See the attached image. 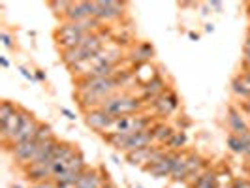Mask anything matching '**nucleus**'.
<instances>
[{"label": "nucleus", "mask_w": 250, "mask_h": 188, "mask_svg": "<svg viewBox=\"0 0 250 188\" xmlns=\"http://www.w3.org/2000/svg\"><path fill=\"white\" fill-rule=\"evenodd\" d=\"M19 107L17 105H13L10 100H4L2 104H0V123H6L10 117H12L13 113L17 111Z\"/></svg>", "instance_id": "obj_22"}, {"label": "nucleus", "mask_w": 250, "mask_h": 188, "mask_svg": "<svg viewBox=\"0 0 250 188\" xmlns=\"http://www.w3.org/2000/svg\"><path fill=\"white\" fill-rule=\"evenodd\" d=\"M188 36L192 38V40H198V38H200V36H198V34H196V32H190V34H188Z\"/></svg>", "instance_id": "obj_37"}, {"label": "nucleus", "mask_w": 250, "mask_h": 188, "mask_svg": "<svg viewBox=\"0 0 250 188\" xmlns=\"http://www.w3.org/2000/svg\"><path fill=\"white\" fill-rule=\"evenodd\" d=\"M0 64H2L4 68H8V66H10V63H8V59H6V57H0Z\"/></svg>", "instance_id": "obj_32"}, {"label": "nucleus", "mask_w": 250, "mask_h": 188, "mask_svg": "<svg viewBox=\"0 0 250 188\" xmlns=\"http://www.w3.org/2000/svg\"><path fill=\"white\" fill-rule=\"evenodd\" d=\"M105 113H109L111 117H126V115H134L141 109V104L136 98L130 96H109L102 102V107Z\"/></svg>", "instance_id": "obj_1"}, {"label": "nucleus", "mask_w": 250, "mask_h": 188, "mask_svg": "<svg viewBox=\"0 0 250 188\" xmlns=\"http://www.w3.org/2000/svg\"><path fill=\"white\" fill-rule=\"evenodd\" d=\"M150 152H152V147H145V149H138L134 152H128L126 154V160L132 166H141V167H147L150 160Z\"/></svg>", "instance_id": "obj_12"}, {"label": "nucleus", "mask_w": 250, "mask_h": 188, "mask_svg": "<svg viewBox=\"0 0 250 188\" xmlns=\"http://www.w3.org/2000/svg\"><path fill=\"white\" fill-rule=\"evenodd\" d=\"M36 79L38 81H45V74L42 70H36Z\"/></svg>", "instance_id": "obj_31"}, {"label": "nucleus", "mask_w": 250, "mask_h": 188, "mask_svg": "<svg viewBox=\"0 0 250 188\" xmlns=\"http://www.w3.org/2000/svg\"><path fill=\"white\" fill-rule=\"evenodd\" d=\"M61 113L66 115V119H70V121H75V119H77V117H75V113H72L68 107H61Z\"/></svg>", "instance_id": "obj_29"}, {"label": "nucleus", "mask_w": 250, "mask_h": 188, "mask_svg": "<svg viewBox=\"0 0 250 188\" xmlns=\"http://www.w3.org/2000/svg\"><path fill=\"white\" fill-rule=\"evenodd\" d=\"M38 145L40 143H36L34 139L32 141H23V143H17V145H13V158L17 160V162L21 164H28L30 162V158L34 156V152L38 150Z\"/></svg>", "instance_id": "obj_9"}, {"label": "nucleus", "mask_w": 250, "mask_h": 188, "mask_svg": "<svg viewBox=\"0 0 250 188\" xmlns=\"http://www.w3.org/2000/svg\"><path fill=\"white\" fill-rule=\"evenodd\" d=\"M19 74L23 75V77H25V79H28V81H36V77H34V75H32V72H28V70H26V68H19Z\"/></svg>", "instance_id": "obj_27"}, {"label": "nucleus", "mask_w": 250, "mask_h": 188, "mask_svg": "<svg viewBox=\"0 0 250 188\" xmlns=\"http://www.w3.org/2000/svg\"><path fill=\"white\" fill-rule=\"evenodd\" d=\"M102 188H115V187H113V185H109V183H107L105 187H102Z\"/></svg>", "instance_id": "obj_38"}, {"label": "nucleus", "mask_w": 250, "mask_h": 188, "mask_svg": "<svg viewBox=\"0 0 250 188\" xmlns=\"http://www.w3.org/2000/svg\"><path fill=\"white\" fill-rule=\"evenodd\" d=\"M136 55H138L139 63H147L149 59H152L154 49H152L150 43H141V45H138V47L134 49V57H136Z\"/></svg>", "instance_id": "obj_20"}, {"label": "nucleus", "mask_w": 250, "mask_h": 188, "mask_svg": "<svg viewBox=\"0 0 250 188\" xmlns=\"http://www.w3.org/2000/svg\"><path fill=\"white\" fill-rule=\"evenodd\" d=\"M38 128H40V123H38V121L32 117V115H30V113H26L25 109H23L21 128H19V132H17V136H15V139H13L12 145L23 143V141H32V139L36 138Z\"/></svg>", "instance_id": "obj_4"}, {"label": "nucleus", "mask_w": 250, "mask_h": 188, "mask_svg": "<svg viewBox=\"0 0 250 188\" xmlns=\"http://www.w3.org/2000/svg\"><path fill=\"white\" fill-rule=\"evenodd\" d=\"M21 119H23V109H17L6 123H2V139L6 143H13V139L21 128Z\"/></svg>", "instance_id": "obj_7"}, {"label": "nucleus", "mask_w": 250, "mask_h": 188, "mask_svg": "<svg viewBox=\"0 0 250 188\" xmlns=\"http://www.w3.org/2000/svg\"><path fill=\"white\" fill-rule=\"evenodd\" d=\"M105 139H107V143H109L111 147H115L117 150H126V145H128V139H130V136H128V134H117V132H109V134L105 136Z\"/></svg>", "instance_id": "obj_17"}, {"label": "nucleus", "mask_w": 250, "mask_h": 188, "mask_svg": "<svg viewBox=\"0 0 250 188\" xmlns=\"http://www.w3.org/2000/svg\"><path fill=\"white\" fill-rule=\"evenodd\" d=\"M152 141H154V138H152V132L149 130H145V132H138V134H132L130 136V139H128V145H126V154L128 152H134V150L138 149H145V147H152Z\"/></svg>", "instance_id": "obj_10"}, {"label": "nucleus", "mask_w": 250, "mask_h": 188, "mask_svg": "<svg viewBox=\"0 0 250 188\" xmlns=\"http://www.w3.org/2000/svg\"><path fill=\"white\" fill-rule=\"evenodd\" d=\"M245 109H247V113L250 115V98L247 100V104H245Z\"/></svg>", "instance_id": "obj_35"}, {"label": "nucleus", "mask_w": 250, "mask_h": 188, "mask_svg": "<svg viewBox=\"0 0 250 188\" xmlns=\"http://www.w3.org/2000/svg\"><path fill=\"white\" fill-rule=\"evenodd\" d=\"M136 188H141V187H136Z\"/></svg>", "instance_id": "obj_39"}, {"label": "nucleus", "mask_w": 250, "mask_h": 188, "mask_svg": "<svg viewBox=\"0 0 250 188\" xmlns=\"http://www.w3.org/2000/svg\"><path fill=\"white\" fill-rule=\"evenodd\" d=\"M177 105H179V100H177L175 92H164L160 98H156V100L152 102V107L156 109V113L160 117L171 115L177 109Z\"/></svg>", "instance_id": "obj_6"}, {"label": "nucleus", "mask_w": 250, "mask_h": 188, "mask_svg": "<svg viewBox=\"0 0 250 188\" xmlns=\"http://www.w3.org/2000/svg\"><path fill=\"white\" fill-rule=\"evenodd\" d=\"M150 132H152V138L156 143H166V141H169V139L173 138V128L171 126H166V125H156L154 128H150Z\"/></svg>", "instance_id": "obj_16"}, {"label": "nucleus", "mask_w": 250, "mask_h": 188, "mask_svg": "<svg viewBox=\"0 0 250 188\" xmlns=\"http://www.w3.org/2000/svg\"><path fill=\"white\" fill-rule=\"evenodd\" d=\"M143 92H145V98H150V100L154 102L156 98H160L164 92V81L160 77H154V79H150L145 83V87H143Z\"/></svg>", "instance_id": "obj_14"}, {"label": "nucleus", "mask_w": 250, "mask_h": 188, "mask_svg": "<svg viewBox=\"0 0 250 188\" xmlns=\"http://www.w3.org/2000/svg\"><path fill=\"white\" fill-rule=\"evenodd\" d=\"M243 53H245V64L250 66V34L245 40V47H243Z\"/></svg>", "instance_id": "obj_26"}, {"label": "nucleus", "mask_w": 250, "mask_h": 188, "mask_svg": "<svg viewBox=\"0 0 250 188\" xmlns=\"http://www.w3.org/2000/svg\"><path fill=\"white\" fill-rule=\"evenodd\" d=\"M211 6H213L214 10H220V8H222V4H220V2H211Z\"/></svg>", "instance_id": "obj_33"}, {"label": "nucleus", "mask_w": 250, "mask_h": 188, "mask_svg": "<svg viewBox=\"0 0 250 188\" xmlns=\"http://www.w3.org/2000/svg\"><path fill=\"white\" fill-rule=\"evenodd\" d=\"M231 92L237 96V98H243V100H249L250 98V88L245 85V81L241 77H235L231 81Z\"/></svg>", "instance_id": "obj_18"}, {"label": "nucleus", "mask_w": 250, "mask_h": 188, "mask_svg": "<svg viewBox=\"0 0 250 188\" xmlns=\"http://www.w3.org/2000/svg\"><path fill=\"white\" fill-rule=\"evenodd\" d=\"M228 126H229V130H231L235 136H243V134L249 132V126L245 123L243 115H241L237 109H233V107L228 109Z\"/></svg>", "instance_id": "obj_11"}, {"label": "nucleus", "mask_w": 250, "mask_h": 188, "mask_svg": "<svg viewBox=\"0 0 250 188\" xmlns=\"http://www.w3.org/2000/svg\"><path fill=\"white\" fill-rule=\"evenodd\" d=\"M49 139H53V130H51V126L40 125L34 141H36V143H45V141H49Z\"/></svg>", "instance_id": "obj_24"}, {"label": "nucleus", "mask_w": 250, "mask_h": 188, "mask_svg": "<svg viewBox=\"0 0 250 188\" xmlns=\"http://www.w3.org/2000/svg\"><path fill=\"white\" fill-rule=\"evenodd\" d=\"M216 185H218V177L214 173H203L194 183V188H216Z\"/></svg>", "instance_id": "obj_19"}, {"label": "nucleus", "mask_w": 250, "mask_h": 188, "mask_svg": "<svg viewBox=\"0 0 250 188\" xmlns=\"http://www.w3.org/2000/svg\"><path fill=\"white\" fill-rule=\"evenodd\" d=\"M243 77H245V79L250 83V68H249V72H245V74H243Z\"/></svg>", "instance_id": "obj_34"}, {"label": "nucleus", "mask_w": 250, "mask_h": 188, "mask_svg": "<svg viewBox=\"0 0 250 188\" xmlns=\"http://www.w3.org/2000/svg\"><path fill=\"white\" fill-rule=\"evenodd\" d=\"M102 187H104V185H102V177L98 175L96 171H88L87 169L75 188H102Z\"/></svg>", "instance_id": "obj_15"}, {"label": "nucleus", "mask_w": 250, "mask_h": 188, "mask_svg": "<svg viewBox=\"0 0 250 188\" xmlns=\"http://www.w3.org/2000/svg\"><path fill=\"white\" fill-rule=\"evenodd\" d=\"M187 158L188 154H185V152H173V171H171V177L175 181H185V177H187Z\"/></svg>", "instance_id": "obj_13"}, {"label": "nucleus", "mask_w": 250, "mask_h": 188, "mask_svg": "<svg viewBox=\"0 0 250 188\" xmlns=\"http://www.w3.org/2000/svg\"><path fill=\"white\" fill-rule=\"evenodd\" d=\"M85 123L92 130H96V132H104V130L109 132L113 123H115V117H111L109 113H105L104 109H90L85 115Z\"/></svg>", "instance_id": "obj_3"}, {"label": "nucleus", "mask_w": 250, "mask_h": 188, "mask_svg": "<svg viewBox=\"0 0 250 188\" xmlns=\"http://www.w3.org/2000/svg\"><path fill=\"white\" fill-rule=\"evenodd\" d=\"M205 30H207V32H213L214 26H213V25H207V26H205Z\"/></svg>", "instance_id": "obj_36"}, {"label": "nucleus", "mask_w": 250, "mask_h": 188, "mask_svg": "<svg viewBox=\"0 0 250 188\" xmlns=\"http://www.w3.org/2000/svg\"><path fill=\"white\" fill-rule=\"evenodd\" d=\"M145 171H149L152 177H167L173 171V152H167L164 158H160L156 164H150L147 167H143Z\"/></svg>", "instance_id": "obj_8"}, {"label": "nucleus", "mask_w": 250, "mask_h": 188, "mask_svg": "<svg viewBox=\"0 0 250 188\" xmlns=\"http://www.w3.org/2000/svg\"><path fill=\"white\" fill-rule=\"evenodd\" d=\"M123 8L125 4L115 2V0H100L94 2V19L98 21H113L119 19L123 15Z\"/></svg>", "instance_id": "obj_2"}, {"label": "nucleus", "mask_w": 250, "mask_h": 188, "mask_svg": "<svg viewBox=\"0 0 250 188\" xmlns=\"http://www.w3.org/2000/svg\"><path fill=\"white\" fill-rule=\"evenodd\" d=\"M49 6L57 13H61V15H66V12H68V10H70V6H72V2H57V0H55V2H51Z\"/></svg>", "instance_id": "obj_25"}, {"label": "nucleus", "mask_w": 250, "mask_h": 188, "mask_svg": "<svg viewBox=\"0 0 250 188\" xmlns=\"http://www.w3.org/2000/svg\"><path fill=\"white\" fill-rule=\"evenodd\" d=\"M0 38H2V43H4V45L10 49V47H12V38L8 36L6 32H2V34H0Z\"/></svg>", "instance_id": "obj_28"}, {"label": "nucleus", "mask_w": 250, "mask_h": 188, "mask_svg": "<svg viewBox=\"0 0 250 188\" xmlns=\"http://www.w3.org/2000/svg\"><path fill=\"white\" fill-rule=\"evenodd\" d=\"M30 188H57V185H49V183H38V185H34V187Z\"/></svg>", "instance_id": "obj_30"}, {"label": "nucleus", "mask_w": 250, "mask_h": 188, "mask_svg": "<svg viewBox=\"0 0 250 188\" xmlns=\"http://www.w3.org/2000/svg\"><path fill=\"white\" fill-rule=\"evenodd\" d=\"M228 147L233 150V152H237V154H245L247 152V145L243 143V139L235 136V134H231V136H228Z\"/></svg>", "instance_id": "obj_21"}, {"label": "nucleus", "mask_w": 250, "mask_h": 188, "mask_svg": "<svg viewBox=\"0 0 250 188\" xmlns=\"http://www.w3.org/2000/svg\"><path fill=\"white\" fill-rule=\"evenodd\" d=\"M187 145V134L181 130V132H175L173 134V138L167 141V147L171 150H177V149H181V147H185Z\"/></svg>", "instance_id": "obj_23"}, {"label": "nucleus", "mask_w": 250, "mask_h": 188, "mask_svg": "<svg viewBox=\"0 0 250 188\" xmlns=\"http://www.w3.org/2000/svg\"><path fill=\"white\" fill-rule=\"evenodd\" d=\"M90 17H94V2H72L70 10L64 15L66 23H81Z\"/></svg>", "instance_id": "obj_5"}]
</instances>
